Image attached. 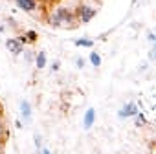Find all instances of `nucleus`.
<instances>
[{"label":"nucleus","mask_w":156,"mask_h":154,"mask_svg":"<svg viewBox=\"0 0 156 154\" xmlns=\"http://www.w3.org/2000/svg\"><path fill=\"white\" fill-rule=\"evenodd\" d=\"M41 154H51V152H50L46 147H42V149H41Z\"/></svg>","instance_id":"20"},{"label":"nucleus","mask_w":156,"mask_h":154,"mask_svg":"<svg viewBox=\"0 0 156 154\" xmlns=\"http://www.w3.org/2000/svg\"><path fill=\"white\" fill-rule=\"evenodd\" d=\"M94 121H96V110L90 107V108L85 112V117H83V128H85V130H90V127L94 125Z\"/></svg>","instance_id":"7"},{"label":"nucleus","mask_w":156,"mask_h":154,"mask_svg":"<svg viewBox=\"0 0 156 154\" xmlns=\"http://www.w3.org/2000/svg\"><path fill=\"white\" fill-rule=\"evenodd\" d=\"M13 2L17 4L19 9H22V11H26V13H35V11L41 8V4L37 2V0H13Z\"/></svg>","instance_id":"3"},{"label":"nucleus","mask_w":156,"mask_h":154,"mask_svg":"<svg viewBox=\"0 0 156 154\" xmlns=\"http://www.w3.org/2000/svg\"><path fill=\"white\" fill-rule=\"evenodd\" d=\"M96 13H98V9L92 8V6H88V4H79V6L75 8V17H77V20H79V24L90 22L96 17Z\"/></svg>","instance_id":"2"},{"label":"nucleus","mask_w":156,"mask_h":154,"mask_svg":"<svg viewBox=\"0 0 156 154\" xmlns=\"http://www.w3.org/2000/svg\"><path fill=\"white\" fill-rule=\"evenodd\" d=\"M37 2H39L41 6H53V4H59V2H62V0H37Z\"/></svg>","instance_id":"14"},{"label":"nucleus","mask_w":156,"mask_h":154,"mask_svg":"<svg viewBox=\"0 0 156 154\" xmlns=\"http://www.w3.org/2000/svg\"><path fill=\"white\" fill-rule=\"evenodd\" d=\"M73 44H75V46H85V48H94V40H92V39H87V37L75 39Z\"/></svg>","instance_id":"10"},{"label":"nucleus","mask_w":156,"mask_h":154,"mask_svg":"<svg viewBox=\"0 0 156 154\" xmlns=\"http://www.w3.org/2000/svg\"><path fill=\"white\" fill-rule=\"evenodd\" d=\"M75 64H77V68H85V59L83 57H77L75 59Z\"/></svg>","instance_id":"15"},{"label":"nucleus","mask_w":156,"mask_h":154,"mask_svg":"<svg viewBox=\"0 0 156 154\" xmlns=\"http://www.w3.org/2000/svg\"><path fill=\"white\" fill-rule=\"evenodd\" d=\"M35 145H37V149H39V150H41V149H42V138H41V136H39V134H37V136H35Z\"/></svg>","instance_id":"16"},{"label":"nucleus","mask_w":156,"mask_h":154,"mask_svg":"<svg viewBox=\"0 0 156 154\" xmlns=\"http://www.w3.org/2000/svg\"><path fill=\"white\" fill-rule=\"evenodd\" d=\"M46 22L53 28H61V30H73L79 26V20L75 17V9H70L66 6L61 4H53L48 6L46 9Z\"/></svg>","instance_id":"1"},{"label":"nucleus","mask_w":156,"mask_h":154,"mask_svg":"<svg viewBox=\"0 0 156 154\" xmlns=\"http://www.w3.org/2000/svg\"><path fill=\"white\" fill-rule=\"evenodd\" d=\"M15 127L17 128H22V121H15Z\"/></svg>","instance_id":"22"},{"label":"nucleus","mask_w":156,"mask_h":154,"mask_svg":"<svg viewBox=\"0 0 156 154\" xmlns=\"http://www.w3.org/2000/svg\"><path fill=\"white\" fill-rule=\"evenodd\" d=\"M26 39H28V42H35L39 39V35H37V31L30 30V31H26Z\"/></svg>","instance_id":"12"},{"label":"nucleus","mask_w":156,"mask_h":154,"mask_svg":"<svg viewBox=\"0 0 156 154\" xmlns=\"http://www.w3.org/2000/svg\"><path fill=\"white\" fill-rule=\"evenodd\" d=\"M138 112H140V110H138V105H136L134 101H130V103H127L125 107H121V108H119L118 116H119L121 119H127V117H134Z\"/></svg>","instance_id":"4"},{"label":"nucleus","mask_w":156,"mask_h":154,"mask_svg":"<svg viewBox=\"0 0 156 154\" xmlns=\"http://www.w3.org/2000/svg\"><path fill=\"white\" fill-rule=\"evenodd\" d=\"M134 119H136V125H138V127H143V125L147 123V121H145V116H143V114H140V112L134 116Z\"/></svg>","instance_id":"13"},{"label":"nucleus","mask_w":156,"mask_h":154,"mask_svg":"<svg viewBox=\"0 0 156 154\" xmlns=\"http://www.w3.org/2000/svg\"><path fill=\"white\" fill-rule=\"evenodd\" d=\"M57 70H59V62H57V61H55V62H53V64H51V72H57Z\"/></svg>","instance_id":"19"},{"label":"nucleus","mask_w":156,"mask_h":154,"mask_svg":"<svg viewBox=\"0 0 156 154\" xmlns=\"http://www.w3.org/2000/svg\"><path fill=\"white\" fill-rule=\"evenodd\" d=\"M147 39H149L151 42H156V33H147Z\"/></svg>","instance_id":"18"},{"label":"nucleus","mask_w":156,"mask_h":154,"mask_svg":"<svg viewBox=\"0 0 156 154\" xmlns=\"http://www.w3.org/2000/svg\"><path fill=\"white\" fill-rule=\"evenodd\" d=\"M20 116H22L24 123H30V119H31V103L26 101V99L20 101Z\"/></svg>","instance_id":"6"},{"label":"nucleus","mask_w":156,"mask_h":154,"mask_svg":"<svg viewBox=\"0 0 156 154\" xmlns=\"http://www.w3.org/2000/svg\"><path fill=\"white\" fill-rule=\"evenodd\" d=\"M6 48L13 55H22V51H24V44H20L17 39H8L6 40Z\"/></svg>","instance_id":"5"},{"label":"nucleus","mask_w":156,"mask_h":154,"mask_svg":"<svg viewBox=\"0 0 156 154\" xmlns=\"http://www.w3.org/2000/svg\"><path fill=\"white\" fill-rule=\"evenodd\" d=\"M9 136V130H8V125H6V119L2 116V112H0V141H6Z\"/></svg>","instance_id":"8"},{"label":"nucleus","mask_w":156,"mask_h":154,"mask_svg":"<svg viewBox=\"0 0 156 154\" xmlns=\"http://www.w3.org/2000/svg\"><path fill=\"white\" fill-rule=\"evenodd\" d=\"M2 30H4V28H2V26H0V31H2Z\"/></svg>","instance_id":"23"},{"label":"nucleus","mask_w":156,"mask_h":154,"mask_svg":"<svg viewBox=\"0 0 156 154\" xmlns=\"http://www.w3.org/2000/svg\"><path fill=\"white\" fill-rule=\"evenodd\" d=\"M0 154H4V141H0Z\"/></svg>","instance_id":"21"},{"label":"nucleus","mask_w":156,"mask_h":154,"mask_svg":"<svg viewBox=\"0 0 156 154\" xmlns=\"http://www.w3.org/2000/svg\"><path fill=\"white\" fill-rule=\"evenodd\" d=\"M17 40H19L20 44H26V42H28V39H26V35H19V37H17Z\"/></svg>","instance_id":"17"},{"label":"nucleus","mask_w":156,"mask_h":154,"mask_svg":"<svg viewBox=\"0 0 156 154\" xmlns=\"http://www.w3.org/2000/svg\"><path fill=\"white\" fill-rule=\"evenodd\" d=\"M88 61H90V64H92V66H96V68H99V66H101V55H99L98 51H90Z\"/></svg>","instance_id":"11"},{"label":"nucleus","mask_w":156,"mask_h":154,"mask_svg":"<svg viewBox=\"0 0 156 154\" xmlns=\"http://www.w3.org/2000/svg\"><path fill=\"white\" fill-rule=\"evenodd\" d=\"M35 66H37L39 70L46 68V51H39V53H37V57H35Z\"/></svg>","instance_id":"9"}]
</instances>
